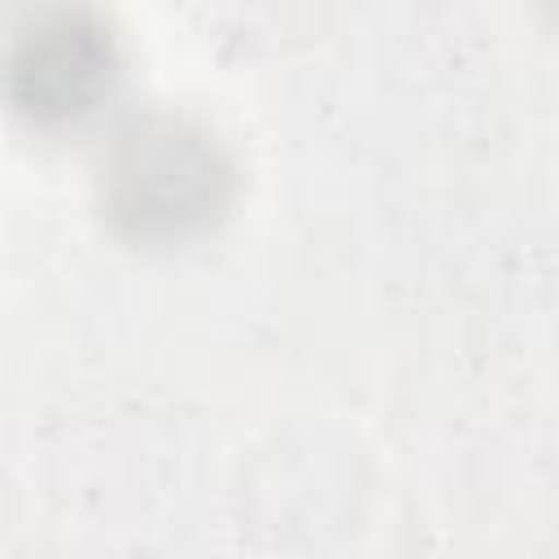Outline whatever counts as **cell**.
Here are the masks:
<instances>
[{
    "instance_id": "obj_1",
    "label": "cell",
    "mask_w": 559,
    "mask_h": 559,
    "mask_svg": "<svg viewBox=\"0 0 559 559\" xmlns=\"http://www.w3.org/2000/svg\"><path fill=\"white\" fill-rule=\"evenodd\" d=\"M13 79L22 83V100L31 109H57V114L83 109L105 79L100 31H87L70 17L31 26L17 48Z\"/></svg>"
}]
</instances>
